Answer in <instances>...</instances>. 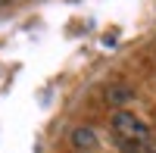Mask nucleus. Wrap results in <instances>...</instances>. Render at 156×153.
I'll return each instance as SVG.
<instances>
[{
  "instance_id": "nucleus-2",
  "label": "nucleus",
  "mask_w": 156,
  "mask_h": 153,
  "mask_svg": "<svg viewBox=\"0 0 156 153\" xmlns=\"http://www.w3.org/2000/svg\"><path fill=\"white\" fill-rule=\"evenodd\" d=\"M131 97H134V94L128 91L125 84H109V87H106V100H109V106H119V109H122Z\"/></svg>"
},
{
  "instance_id": "nucleus-1",
  "label": "nucleus",
  "mask_w": 156,
  "mask_h": 153,
  "mask_svg": "<svg viewBox=\"0 0 156 153\" xmlns=\"http://www.w3.org/2000/svg\"><path fill=\"white\" fill-rule=\"evenodd\" d=\"M72 147L81 153H97V131L90 125H78L72 131Z\"/></svg>"
}]
</instances>
